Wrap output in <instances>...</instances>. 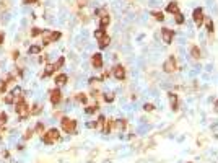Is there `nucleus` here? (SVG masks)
Here are the masks:
<instances>
[{"label":"nucleus","mask_w":218,"mask_h":163,"mask_svg":"<svg viewBox=\"0 0 218 163\" xmlns=\"http://www.w3.org/2000/svg\"><path fill=\"white\" fill-rule=\"evenodd\" d=\"M168 11H169V13H174V15L179 13V7H177L176 2H171V4H168Z\"/></svg>","instance_id":"nucleus-12"},{"label":"nucleus","mask_w":218,"mask_h":163,"mask_svg":"<svg viewBox=\"0 0 218 163\" xmlns=\"http://www.w3.org/2000/svg\"><path fill=\"white\" fill-rule=\"evenodd\" d=\"M7 119H8V117H7V114H5V113L0 114V126H4L5 122H7Z\"/></svg>","instance_id":"nucleus-29"},{"label":"nucleus","mask_w":218,"mask_h":163,"mask_svg":"<svg viewBox=\"0 0 218 163\" xmlns=\"http://www.w3.org/2000/svg\"><path fill=\"white\" fill-rule=\"evenodd\" d=\"M31 135H33V131H28V132H26V134H25V139H29V137H31Z\"/></svg>","instance_id":"nucleus-37"},{"label":"nucleus","mask_w":218,"mask_h":163,"mask_svg":"<svg viewBox=\"0 0 218 163\" xmlns=\"http://www.w3.org/2000/svg\"><path fill=\"white\" fill-rule=\"evenodd\" d=\"M190 56H192L194 59H200V49H199L197 46H194L192 49H190Z\"/></svg>","instance_id":"nucleus-17"},{"label":"nucleus","mask_w":218,"mask_h":163,"mask_svg":"<svg viewBox=\"0 0 218 163\" xmlns=\"http://www.w3.org/2000/svg\"><path fill=\"white\" fill-rule=\"evenodd\" d=\"M59 38H60V33L59 31H52V33H49V34L44 38V44H51L52 41H57Z\"/></svg>","instance_id":"nucleus-8"},{"label":"nucleus","mask_w":218,"mask_h":163,"mask_svg":"<svg viewBox=\"0 0 218 163\" xmlns=\"http://www.w3.org/2000/svg\"><path fill=\"white\" fill-rule=\"evenodd\" d=\"M16 113L20 114L21 117H26L29 114V109H28V106H26V103L23 101V99L20 98V101L16 103Z\"/></svg>","instance_id":"nucleus-3"},{"label":"nucleus","mask_w":218,"mask_h":163,"mask_svg":"<svg viewBox=\"0 0 218 163\" xmlns=\"http://www.w3.org/2000/svg\"><path fill=\"white\" fill-rule=\"evenodd\" d=\"M104 36H106V31H104V28H99V29H96V31H95V38L98 39V41H99L101 38H104Z\"/></svg>","instance_id":"nucleus-19"},{"label":"nucleus","mask_w":218,"mask_h":163,"mask_svg":"<svg viewBox=\"0 0 218 163\" xmlns=\"http://www.w3.org/2000/svg\"><path fill=\"white\" fill-rule=\"evenodd\" d=\"M62 65H63V57H60V59H59V62H57V64H54V67H56V69H59V67H62Z\"/></svg>","instance_id":"nucleus-35"},{"label":"nucleus","mask_w":218,"mask_h":163,"mask_svg":"<svg viewBox=\"0 0 218 163\" xmlns=\"http://www.w3.org/2000/svg\"><path fill=\"white\" fill-rule=\"evenodd\" d=\"M207 29H208V33H213V21L212 20H207Z\"/></svg>","instance_id":"nucleus-28"},{"label":"nucleus","mask_w":218,"mask_h":163,"mask_svg":"<svg viewBox=\"0 0 218 163\" xmlns=\"http://www.w3.org/2000/svg\"><path fill=\"white\" fill-rule=\"evenodd\" d=\"M41 52V47L39 46H31L29 47V54H39Z\"/></svg>","instance_id":"nucleus-25"},{"label":"nucleus","mask_w":218,"mask_h":163,"mask_svg":"<svg viewBox=\"0 0 218 163\" xmlns=\"http://www.w3.org/2000/svg\"><path fill=\"white\" fill-rule=\"evenodd\" d=\"M54 70H56V67H54V65H47L46 70H44V77H49V75H52Z\"/></svg>","instance_id":"nucleus-21"},{"label":"nucleus","mask_w":218,"mask_h":163,"mask_svg":"<svg viewBox=\"0 0 218 163\" xmlns=\"http://www.w3.org/2000/svg\"><path fill=\"white\" fill-rule=\"evenodd\" d=\"M42 140H44V144H54V142L59 140V131L57 129H51V131H47L46 134L42 135Z\"/></svg>","instance_id":"nucleus-1"},{"label":"nucleus","mask_w":218,"mask_h":163,"mask_svg":"<svg viewBox=\"0 0 218 163\" xmlns=\"http://www.w3.org/2000/svg\"><path fill=\"white\" fill-rule=\"evenodd\" d=\"M111 127H113V121L106 119L104 121V127H103V132H104V134H109V132H111Z\"/></svg>","instance_id":"nucleus-16"},{"label":"nucleus","mask_w":218,"mask_h":163,"mask_svg":"<svg viewBox=\"0 0 218 163\" xmlns=\"http://www.w3.org/2000/svg\"><path fill=\"white\" fill-rule=\"evenodd\" d=\"M75 127H77V121L68 119V117H63L62 119V129L65 132H73Z\"/></svg>","instance_id":"nucleus-2"},{"label":"nucleus","mask_w":218,"mask_h":163,"mask_svg":"<svg viewBox=\"0 0 218 163\" xmlns=\"http://www.w3.org/2000/svg\"><path fill=\"white\" fill-rule=\"evenodd\" d=\"M4 43V33H0V44Z\"/></svg>","instance_id":"nucleus-39"},{"label":"nucleus","mask_w":218,"mask_h":163,"mask_svg":"<svg viewBox=\"0 0 218 163\" xmlns=\"http://www.w3.org/2000/svg\"><path fill=\"white\" fill-rule=\"evenodd\" d=\"M13 95L16 96V98H18V96L21 95V88H20V87H18V88H15V90H13Z\"/></svg>","instance_id":"nucleus-36"},{"label":"nucleus","mask_w":218,"mask_h":163,"mask_svg":"<svg viewBox=\"0 0 218 163\" xmlns=\"http://www.w3.org/2000/svg\"><path fill=\"white\" fill-rule=\"evenodd\" d=\"M23 2H25V4H36L38 0H23Z\"/></svg>","instance_id":"nucleus-38"},{"label":"nucleus","mask_w":218,"mask_h":163,"mask_svg":"<svg viewBox=\"0 0 218 163\" xmlns=\"http://www.w3.org/2000/svg\"><path fill=\"white\" fill-rule=\"evenodd\" d=\"M109 43H111V38L106 34L104 38L99 39V47H101V49H104V47H108V44H109Z\"/></svg>","instance_id":"nucleus-13"},{"label":"nucleus","mask_w":218,"mask_h":163,"mask_svg":"<svg viewBox=\"0 0 218 163\" xmlns=\"http://www.w3.org/2000/svg\"><path fill=\"white\" fill-rule=\"evenodd\" d=\"M29 113H31V114H39V113H41V106H39V104H36L34 109H29Z\"/></svg>","instance_id":"nucleus-30"},{"label":"nucleus","mask_w":218,"mask_h":163,"mask_svg":"<svg viewBox=\"0 0 218 163\" xmlns=\"http://www.w3.org/2000/svg\"><path fill=\"white\" fill-rule=\"evenodd\" d=\"M77 99L80 101V103H86V95H83V93H80V95L77 96Z\"/></svg>","instance_id":"nucleus-32"},{"label":"nucleus","mask_w":218,"mask_h":163,"mask_svg":"<svg viewBox=\"0 0 218 163\" xmlns=\"http://www.w3.org/2000/svg\"><path fill=\"white\" fill-rule=\"evenodd\" d=\"M56 82L59 83V85H63V83L67 82V75H65V74H60V75H57V77H56Z\"/></svg>","instance_id":"nucleus-18"},{"label":"nucleus","mask_w":218,"mask_h":163,"mask_svg":"<svg viewBox=\"0 0 218 163\" xmlns=\"http://www.w3.org/2000/svg\"><path fill=\"white\" fill-rule=\"evenodd\" d=\"M143 109L145 111H153V109H155V106H153L151 103H147V104H143Z\"/></svg>","instance_id":"nucleus-33"},{"label":"nucleus","mask_w":218,"mask_h":163,"mask_svg":"<svg viewBox=\"0 0 218 163\" xmlns=\"http://www.w3.org/2000/svg\"><path fill=\"white\" fill-rule=\"evenodd\" d=\"M161 36H163V41H165L166 44H169L172 41V38H174V31L169 28H163L161 29Z\"/></svg>","instance_id":"nucleus-6"},{"label":"nucleus","mask_w":218,"mask_h":163,"mask_svg":"<svg viewBox=\"0 0 218 163\" xmlns=\"http://www.w3.org/2000/svg\"><path fill=\"white\" fill-rule=\"evenodd\" d=\"M168 98H169V103H171V108L176 111L177 109V95H176V93H172V92H169Z\"/></svg>","instance_id":"nucleus-10"},{"label":"nucleus","mask_w":218,"mask_h":163,"mask_svg":"<svg viewBox=\"0 0 218 163\" xmlns=\"http://www.w3.org/2000/svg\"><path fill=\"white\" fill-rule=\"evenodd\" d=\"M36 132H38V134H42V131H44V124H42V122H38V124H36V129H34Z\"/></svg>","instance_id":"nucleus-26"},{"label":"nucleus","mask_w":218,"mask_h":163,"mask_svg":"<svg viewBox=\"0 0 218 163\" xmlns=\"http://www.w3.org/2000/svg\"><path fill=\"white\" fill-rule=\"evenodd\" d=\"M47 31H44V29H39V28H33L31 29V36L34 38V36H38V34H46Z\"/></svg>","instance_id":"nucleus-22"},{"label":"nucleus","mask_w":218,"mask_h":163,"mask_svg":"<svg viewBox=\"0 0 218 163\" xmlns=\"http://www.w3.org/2000/svg\"><path fill=\"white\" fill-rule=\"evenodd\" d=\"M96 109H98V106H88V108H86V113L93 114V113H96Z\"/></svg>","instance_id":"nucleus-34"},{"label":"nucleus","mask_w":218,"mask_h":163,"mask_svg":"<svg viewBox=\"0 0 218 163\" xmlns=\"http://www.w3.org/2000/svg\"><path fill=\"white\" fill-rule=\"evenodd\" d=\"M153 18H155V20H158V21H163V20H165V15H163V11H153Z\"/></svg>","instance_id":"nucleus-20"},{"label":"nucleus","mask_w":218,"mask_h":163,"mask_svg":"<svg viewBox=\"0 0 218 163\" xmlns=\"http://www.w3.org/2000/svg\"><path fill=\"white\" fill-rule=\"evenodd\" d=\"M163 69H165V72H168V74H171V72H174L177 69V64H176V59L174 57H169L168 60H166L165 64H163Z\"/></svg>","instance_id":"nucleus-4"},{"label":"nucleus","mask_w":218,"mask_h":163,"mask_svg":"<svg viewBox=\"0 0 218 163\" xmlns=\"http://www.w3.org/2000/svg\"><path fill=\"white\" fill-rule=\"evenodd\" d=\"M194 16V21H195V25L197 26H202V23H204V11H202V8H195L192 13Z\"/></svg>","instance_id":"nucleus-5"},{"label":"nucleus","mask_w":218,"mask_h":163,"mask_svg":"<svg viewBox=\"0 0 218 163\" xmlns=\"http://www.w3.org/2000/svg\"><path fill=\"white\" fill-rule=\"evenodd\" d=\"M60 98H62V96H60V90H52V92H51V101H52V104H57L60 101Z\"/></svg>","instance_id":"nucleus-11"},{"label":"nucleus","mask_w":218,"mask_h":163,"mask_svg":"<svg viewBox=\"0 0 218 163\" xmlns=\"http://www.w3.org/2000/svg\"><path fill=\"white\" fill-rule=\"evenodd\" d=\"M104 99L108 101V103H111V101L114 99V95H113V93H106V95H104Z\"/></svg>","instance_id":"nucleus-31"},{"label":"nucleus","mask_w":218,"mask_h":163,"mask_svg":"<svg viewBox=\"0 0 218 163\" xmlns=\"http://www.w3.org/2000/svg\"><path fill=\"white\" fill-rule=\"evenodd\" d=\"M15 98H16V96H15L13 93H11V95H7V96H5V103H7V104H11V103L15 101Z\"/></svg>","instance_id":"nucleus-24"},{"label":"nucleus","mask_w":218,"mask_h":163,"mask_svg":"<svg viewBox=\"0 0 218 163\" xmlns=\"http://www.w3.org/2000/svg\"><path fill=\"white\" fill-rule=\"evenodd\" d=\"M114 126H116V129H119V131H124L125 126H127V122L124 119H117L116 122H114Z\"/></svg>","instance_id":"nucleus-15"},{"label":"nucleus","mask_w":218,"mask_h":163,"mask_svg":"<svg viewBox=\"0 0 218 163\" xmlns=\"http://www.w3.org/2000/svg\"><path fill=\"white\" fill-rule=\"evenodd\" d=\"M114 77H116L117 80H124V78H125V69H124L122 65H116V67H114Z\"/></svg>","instance_id":"nucleus-7"},{"label":"nucleus","mask_w":218,"mask_h":163,"mask_svg":"<svg viewBox=\"0 0 218 163\" xmlns=\"http://www.w3.org/2000/svg\"><path fill=\"white\" fill-rule=\"evenodd\" d=\"M176 23H177V25H182V23H184V16H182V13H181V11L176 15Z\"/></svg>","instance_id":"nucleus-27"},{"label":"nucleus","mask_w":218,"mask_h":163,"mask_svg":"<svg viewBox=\"0 0 218 163\" xmlns=\"http://www.w3.org/2000/svg\"><path fill=\"white\" fill-rule=\"evenodd\" d=\"M104 121H106V117H104V116H99V117H98V121H96V129H101V127H103V124H104Z\"/></svg>","instance_id":"nucleus-23"},{"label":"nucleus","mask_w":218,"mask_h":163,"mask_svg":"<svg viewBox=\"0 0 218 163\" xmlns=\"http://www.w3.org/2000/svg\"><path fill=\"white\" fill-rule=\"evenodd\" d=\"M91 64H93V67H96V69L103 67V56H101V54H95V56H93Z\"/></svg>","instance_id":"nucleus-9"},{"label":"nucleus","mask_w":218,"mask_h":163,"mask_svg":"<svg viewBox=\"0 0 218 163\" xmlns=\"http://www.w3.org/2000/svg\"><path fill=\"white\" fill-rule=\"evenodd\" d=\"M109 21H111L109 15H104V16H101V20H99V26H101V28H106V26L109 25Z\"/></svg>","instance_id":"nucleus-14"}]
</instances>
